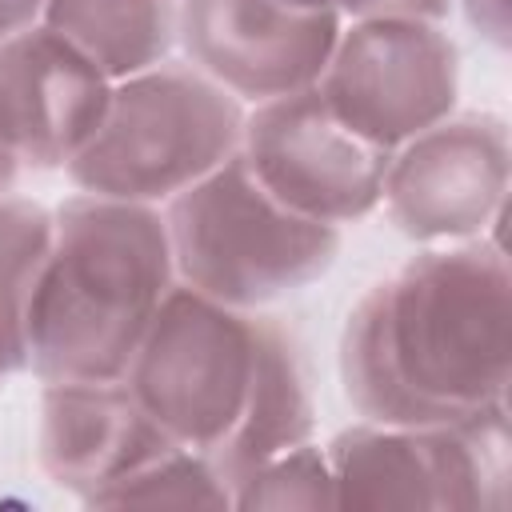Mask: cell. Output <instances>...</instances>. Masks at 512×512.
Masks as SVG:
<instances>
[{
    "instance_id": "1",
    "label": "cell",
    "mask_w": 512,
    "mask_h": 512,
    "mask_svg": "<svg viewBox=\"0 0 512 512\" xmlns=\"http://www.w3.org/2000/svg\"><path fill=\"white\" fill-rule=\"evenodd\" d=\"M512 272L500 240L428 244L348 312L340 384L372 424H460L508 404Z\"/></svg>"
},
{
    "instance_id": "2",
    "label": "cell",
    "mask_w": 512,
    "mask_h": 512,
    "mask_svg": "<svg viewBox=\"0 0 512 512\" xmlns=\"http://www.w3.org/2000/svg\"><path fill=\"white\" fill-rule=\"evenodd\" d=\"M172 284L160 208L92 192L64 196L24 308L28 372L40 384L124 380Z\"/></svg>"
},
{
    "instance_id": "3",
    "label": "cell",
    "mask_w": 512,
    "mask_h": 512,
    "mask_svg": "<svg viewBox=\"0 0 512 512\" xmlns=\"http://www.w3.org/2000/svg\"><path fill=\"white\" fill-rule=\"evenodd\" d=\"M176 284L240 312H260L316 284L340 256V228L288 212L240 148L160 204Z\"/></svg>"
},
{
    "instance_id": "4",
    "label": "cell",
    "mask_w": 512,
    "mask_h": 512,
    "mask_svg": "<svg viewBox=\"0 0 512 512\" xmlns=\"http://www.w3.org/2000/svg\"><path fill=\"white\" fill-rule=\"evenodd\" d=\"M244 104L192 64H156L112 84L96 136L64 176L76 192L168 204L240 148Z\"/></svg>"
},
{
    "instance_id": "5",
    "label": "cell",
    "mask_w": 512,
    "mask_h": 512,
    "mask_svg": "<svg viewBox=\"0 0 512 512\" xmlns=\"http://www.w3.org/2000/svg\"><path fill=\"white\" fill-rule=\"evenodd\" d=\"M336 508H428L504 512L512 480L508 404L460 424L340 428L324 444Z\"/></svg>"
},
{
    "instance_id": "6",
    "label": "cell",
    "mask_w": 512,
    "mask_h": 512,
    "mask_svg": "<svg viewBox=\"0 0 512 512\" xmlns=\"http://www.w3.org/2000/svg\"><path fill=\"white\" fill-rule=\"evenodd\" d=\"M252 376L256 312L224 308L172 284L124 372V384L180 448L212 456L240 424Z\"/></svg>"
},
{
    "instance_id": "7",
    "label": "cell",
    "mask_w": 512,
    "mask_h": 512,
    "mask_svg": "<svg viewBox=\"0 0 512 512\" xmlns=\"http://www.w3.org/2000/svg\"><path fill=\"white\" fill-rule=\"evenodd\" d=\"M316 92L340 124L396 152L456 112L460 48L436 20H344Z\"/></svg>"
},
{
    "instance_id": "8",
    "label": "cell",
    "mask_w": 512,
    "mask_h": 512,
    "mask_svg": "<svg viewBox=\"0 0 512 512\" xmlns=\"http://www.w3.org/2000/svg\"><path fill=\"white\" fill-rule=\"evenodd\" d=\"M508 172L512 144L504 116L452 112L388 156L380 208L420 248L500 240Z\"/></svg>"
},
{
    "instance_id": "9",
    "label": "cell",
    "mask_w": 512,
    "mask_h": 512,
    "mask_svg": "<svg viewBox=\"0 0 512 512\" xmlns=\"http://www.w3.org/2000/svg\"><path fill=\"white\" fill-rule=\"evenodd\" d=\"M240 156L288 212L344 228L380 208L392 152L340 124L312 84L244 108Z\"/></svg>"
},
{
    "instance_id": "10",
    "label": "cell",
    "mask_w": 512,
    "mask_h": 512,
    "mask_svg": "<svg viewBox=\"0 0 512 512\" xmlns=\"http://www.w3.org/2000/svg\"><path fill=\"white\" fill-rule=\"evenodd\" d=\"M340 24L336 12H312L288 0H180L176 44L196 72L252 108L312 88Z\"/></svg>"
},
{
    "instance_id": "11",
    "label": "cell",
    "mask_w": 512,
    "mask_h": 512,
    "mask_svg": "<svg viewBox=\"0 0 512 512\" xmlns=\"http://www.w3.org/2000/svg\"><path fill=\"white\" fill-rule=\"evenodd\" d=\"M112 80L48 24L0 44V148L36 172H64L96 136Z\"/></svg>"
},
{
    "instance_id": "12",
    "label": "cell",
    "mask_w": 512,
    "mask_h": 512,
    "mask_svg": "<svg viewBox=\"0 0 512 512\" xmlns=\"http://www.w3.org/2000/svg\"><path fill=\"white\" fill-rule=\"evenodd\" d=\"M168 448L176 440L144 412L124 380H64L40 392V472L80 504Z\"/></svg>"
},
{
    "instance_id": "13",
    "label": "cell",
    "mask_w": 512,
    "mask_h": 512,
    "mask_svg": "<svg viewBox=\"0 0 512 512\" xmlns=\"http://www.w3.org/2000/svg\"><path fill=\"white\" fill-rule=\"evenodd\" d=\"M312 428L316 404L304 348L276 316L256 312V376L248 388V404L232 436L208 460L232 492L264 460L312 440Z\"/></svg>"
},
{
    "instance_id": "14",
    "label": "cell",
    "mask_w": 512,
    "mask_h": 512,
    "mask_svg": "<svg viewBox=\"0 0 512 512\" xmlns=\"http://www.w3.org/2000/svg\"><path fill=\"white\" fill-rule=\"evenodd\" d=\"M40 24L88 56L112 84L168 60L180 0H44Z\"/></svg>"
},
{
    "instance_id": "15",
    "label": "cell",
    "mask_w": 512,
    "mask_h": 512,
    "mask_svg": "<svg viewBox=\"0 0 512 512\" xmlns=\"http://www.w3.org/2000/svg\"><path fill=\"white\" fill-rule=\"evenodd\" d=\"M88 508H232V492L204 452L168 448L84 500Z\"/></svg>"
},
{
    "instance_id": "16",
    "label": "cell",
    "mask_w": 512,
    "mask_h": 512,
    "mask_svg": "<svg viewBox=\"0 0 512 512\" xmlns=\"http://www.w3.org/2000/svg\"><path fill=\"white\" fill-rule=\"evenodd\" d=\"M232 508L260 512V508H336L332 468L320 444L304 440L260 468H252L232 488Z\"/></svg>"
},
{
    "instance_id": "17",
    "label": "cell",
    "mask_w": 512,
    "mask_h": 512,
    "mask_svg": "<svg viewBox=\"0 0 512 512\" xmlns=\"http://www.w3.org/2000/svg\"><path fill=\"white\" fill-rule=\"evenodd\" d=\"M52 248V208L32 196H0V304L24 316L40 264Z\"/></svg>"
},
{
    "instance_id": "18",
    "label": "cell",
    "mask_w": 512,
    "mask_h": 512,
    "mask_svg": "<svg viewBox=\"0 0 512 512\" xmlns=\"http://www.w3.org/2000/svg\"><path fill=\"white\" fill-rule=\"evenodd\" d=\"M452 12V0H344L340 20H368V16H408V20H436Z\"/></svg>"
},
{
    "instance_id": "19",
    "label": "cell",
    "mask_w": 512,
    "mask_h": 512,
    "mask_svg": "<svg viewBox=\"0 0 512 512\" xmlns=\"http://www.w3.org/2000/svg\"><path fill=\"white\" fill-rule=\"evenodd\" d=\"M452 4H460L464 20L480 40H488L492 48H508V36H512L508 0H452Z\"/></svg>"
},
{
    "instance_id": "20",
    "label": "cell",
    "mask_w": 512,
    "mask_h": 512,
    "mask_svg": "<svg viewBox=\"0 0 512 512\" xmlns=\"http://www.w3.org/2000/svg\"><path fill=\"white\" fill-rule=\"evenodd\" d=\"M28 372V340H24V316L0 304V388Z\"/></svg>"
},
{
    "instance_id": "21",
    "label": "cell",
    "mask_w": 512,
    "mask_h": 512,
    "mask_svg": "<svg viewBox=\"0 0 512 512\" xmlns=\"http://www.w3.org/2000/svg\"><path fill=\"white\" fill-rule=\"evenodd\" d=\"M40 8H44V0H0V44L8 36H16L20 28L36 24Z\"/></svg>"
},
{
    "instance_id": "22",
    "label": "cell",
    "mask_w": 512,
    "mask_h": 512,
    "mask_svg": "<svg viewBox=\"0 0 512 512\" xmlns=\"http://www.w3.org/2000/svg\"><path fill=\"white\" fill-rule=\"evenodd\" d=\"M16 172H20V164L0 148V196L4 192H12V184H16Z\"/></svg>"
},
{
    "instance_id": "23",
    "label": "cell",
    "mask_w": 512,
    "mask_h": 512,
    "mask_svg": "<svg viewBox=\"0 0 512 512\" xmlns=\"http://www.w3.org/2000/svg\"><path fill=\"white\" fill-rule=\"evenodd\" d=\"M288 4L312 8V12H336V16H340V4H344V0H288Z\"/></svg>"
}]
</instances>
